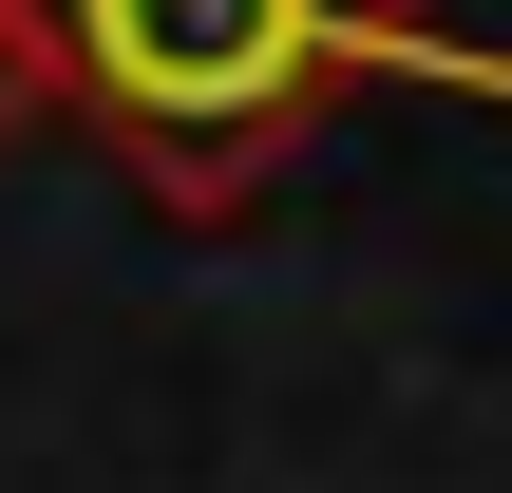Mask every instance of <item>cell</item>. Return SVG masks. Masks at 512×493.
<instances>
[{
    "label": "cell",
    "mask_w": 512,
    "mask_h": 493,
    "mask_svg": "<svg viewBox=\"0 0 512 493\" xmlns=\"http://www.w3.org/2000/svg\"><path fill=\"white\" fill-rule=\"evenodd\" d=\"M38 19H57V114H95L152 209H247L380 76L512 95V57L456 38L437 0H38Z\"/></svg>",
    "instance_id": "1"
},
{
    "label": "cell",
    "mask_w": 512,
    "mask_h": 493,
    "mask_svg": "<svg viewBox=\"0 0 512 493\" xmlns=\"http://www.w3.org/2000/svg\"><path fill=\"white\" fill-rule=\"evenodd\" d=\"M38 133H57V19L0 0V152H38Z\"/></svg>",
    "instance_id": "2"
}]
</instances>
